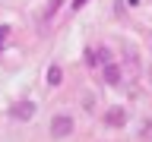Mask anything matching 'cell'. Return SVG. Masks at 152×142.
Instances as JSON below:
<instances>
[{
    "label": "cell",
    "mask_w": 152,
    "mask_h": 142,
    "mask_svg": "<svg viewBox=\"0 0 152 142\" xmlns=\"http://www.w3.org/2000/svg\"><path fill=\"white\" fill-rule=\"evenodd\" d=\"M73 133V117L70 114H54V120H51V136L54 139H66Z\"/></svg>",
    "instance_id": "6da1fadb"
},
{
    "label": "cell",
    "mask_w": 152,
    "mask_h": 142,
    "mask_svg": "<svg viewBox=\"0 0 152 142\" xmlns=\"http://www.w3.org/2000/svg\"><path fill=\"white\" fill-rule=\"evenodd\" d=\"M32 114H35V104L32 101H19L16 107H13V117H16V120H28Z\"/></svg>",
    "instance_id": "7a4b0ae2"
},
{
    "label": "cell",
    "mask_w": 152,
    "mask_h": 142,
    "mask_svg": "<svg viewBox=\"0 0 152 142\" xmlns=\"http://www.w3.org/2000/svg\"><path fill=\"white\" fill-rule=\"evenodd\" d=\"M104 82H108V85L121 82V66H117V63H104Z\"/></svg>",
    "instance_id": "3957f363"
},
{
    "label": "cell",
    "mask_w": 152,
    "mask_h": 142,
    "mask_svg": "<svg viewBox=\"0 0 152 142\" xmlns=\"http://www.w3.org/2000/svg\"><path fill=\"white\" fill-rule=\"evenodd\" d=\"M104 123L121 126V123H124V111H121V107H111V111H108V117H104Z\"/></svg>",
    "instance_id": "277c9868"
},
{
    "label": "cell",
    "mask_w": 152,
    "mask_h": 142,
    "mask_svg": "<svg viewBox=\"0 0 152 142\" xmlns=\"http://www.w3.org/2000/svg\"><path fill=\"white\" fill-rule=\"evenodd\" d=\"M60 79H64V70L54 63L51 70H48V85H60Z\"/></svg>",
    "instance_id": "5b68a950"
},
{
    "label": "cell",
    "mask_w": 152,
    "mask_h": 142,
    "mask_svg": "<svg viewBox=\"0 0 152 142\" xmlns=\"http://www.w3.org/2000/svg\"><path fill=\"white\" fill-rule=\"evenodd\" d=\"M60 3H64V0H48V9H45V19H51L57 13V7H60Z\"/></svg>",
    "instance_id": "8992f818"
},
{
    "label": "cell",
    "mask_w": 152,
    "mask_h": 142,
    "mask_svg": "<svg viewBox=\"0 0 152 142\" xmlns=\"http://www.w3.org/2000/svg\"><path fill=\"white\" fill-rule=\"evenodd\" d=\"M86 3H89V0H73V3H70V7H73V9H83Z\"/></svg>",
    "instance_id": "52a82bcc"
},
{
    "label": "cell",
    "mask_w": 152,
    "mask_h": 142,
    "mask_svg": "<svg viewBox=\"0 0 152 142\" xmlns=\"http://www.w3.org/2000/svg\"><path fill=\"white\" fill-rule=\"evenodd\" d=\"M3 38H10V25H0V41Z\"/></svg>",
    "instance_id": "ba28073f"
}]
</instances>
